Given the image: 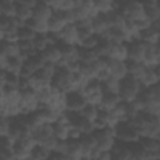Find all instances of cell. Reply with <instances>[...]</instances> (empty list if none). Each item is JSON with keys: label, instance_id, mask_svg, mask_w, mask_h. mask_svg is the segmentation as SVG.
I'll use <instances>...</instances> for the list:
<instances>
[{"label": "cell", "instance_id": "6da1fadb", "mask_svg": "<svg viewBox=\"0 0 160 160\" xmlns=\"http://www.w3.org/2000/svg\"><path fill=\"white\" fill-rule=\"evenodd\" d=\"M141 88L142 85L138 78H135L131 74H126L122 79H120L118 92L122 101H131L136 98Z\"/></svg>", "mask_w": 160, "mask_h": 160}, {"label": "cell", "instance_id": "7a4b0ae2", "mask_svg": "<svg viewBox=\"0 0 160 160\" xmlns=\"http://www.w3.org/2000/svg\"><path fill=\"white\" fill-rule=\"evenodd\" d=\"M92 134L96 141V149H99L100 151H111L112 146L116 142L115 126L108 125L101 129H95Z\"/></svg>", "mask_w": 160, "mask_h": 160}, {"label": "cell", "instance_id": "3957f363", "mask_svg": "<svg viewBox=\"0 0 160 160\" xmlns=\"http://www.w3.org/2000/svg\"><path fill=\"white\" fill-rule=\"evenodd\" d=\"M115 134H116V140L122 141V142H135L140 139L139 132L129 122V120H121L115 125Z\"/></svg>", "mask_w": 160, "mask_h": 160}, {"label": "cell", "instance_id": "277c9868", "mask_svg": "<svg viewBox=\"0 0 160 160\" xmlns=\"http://www.w3.org/2000/svg\"><path fill=\"white\" fill-rule=\"evenodd\" d=\"M86 102L85 95L79 89L65 92V106L68 111H80Z\"/></svg>", "mask_w": 160, "mask_h": 160}, {"label": "cell", "instance_id": "5b68a950", "mask_svg": "<svg viewBox=\"0 0 160 160\" xmlns=\"http://www.w3.org/2000/svg\"><path fill=\"white\" fill-rule=\"evenodd\" d=\"M124 18L130 19V20H140L144 19V5L139 0H129L121 9H118Z\"/></svg>", "mask_w": 160, "mask_h": 160}, {"label": "cell", "instance_id": "8992f818", "mask_svg": "<svg viewBox=\"0 0 160 160\" xmlns=\"http://www.w3.org/2000/svg\"><path fill=\"white\" fill-rule=\"evenodd\" d=\"M126 46H128V59L141 62L144 61L145 48H146L145 42H142L138 36H134L126 42Z\"/></svg>", "mask_w": 160, "mask_h": 160}, {"label": "cell", "instance_id": "52a82bcc", "mask_svg": "<svg viewBox=\"0 0 160 160\" xmlns=\"http://www.w3.org/2000/svg\"><path fill=\"white\" fill-rule=\"evenodd\" d=\"M91 26L95 34L98 35H104L106 34L108 29L110 28V21L108 18V12L98 11L95 15L91 16Z\"/></svg>", "mask_w": 160, "mask_h": 160}, {"label": "cell", "instance_id": "ba28073f", "mask_svg": "<svg viewBox=\"0 0 160 160\" xmlns=\"http://www.w3.org/2000/svg\"><path fill=\"white\" fill-rule=\"evenodd\" d=\"M64 152L68 159H72V160L84 159V154H82V149H81V144H80L79 139L68 138L65 140Z\"/></svg>", "mask_w": 160, "mask_h": 160}, {"label": "cell", "instance_id": "9c48e42d", "mask_svg": "<svg viewBox=\"0 0 160 160\" xmlns=\"http://www.w3.org/2000/svg\"><path fill=\"white\" fill-rule=\"evenodd\" d=\"M58 35L61 41H65L68 44H74V45L79 44V35H78V29L75 22H68L58 32Z\"/></svg>", "mask_w": 160, "mask_h": 160}, {"label": "cell", "instance_id": "30bf717a", "mask_svg": "<svg viewBox=\"0 0 160 160\" xmlns=\"http://www.w3.org/2000/svg\"><path fill=\"white\" fill-rule=\"evenodd\" d=\"M111 159H115V160H130V159H132L130 144L116 140L115 145L111 149Z\"/></svg>", "mask_w": 160, "mask_h": 160}, {"label": "cell", "instance_id": "8fae6325", "mask_svg": "<svg viewBox=\"0 0 160 160\" xmlns=\"http://www.w3.org/2000/svg\"><path fill=\"white\" fill-rule=\"evenodd\" d=\"M106 35L111 39L112 42H128L131 36L124 28V25H112L108 29Z\"/></svg>", "mask_w": 160, "mask_h": 160}, {"label": "cell", "instance_id": "7c38bea8", "mask_svg": "<svg viewBox=\"0 0 160 160\" xmlns=\"http://www.w3.org/2000/svg\"><path fill=\"white\" fill-rule=\"evenodd\" d=\"M142 62L148 66H156L160 62V49L156 44H146Z\"/></svg>", "mask_w": 160, "mask_h": 160}, {"label": "cell", "instance_id": "4fadbf2b", "mask_svg": "<svg viewBox=\"0 0 160 160\" xmlns=\"http://www.w3.org/2000/svg\"><path fill=\"white\" fill-rule=\"evenodd\" d=\"M109 70H110V74L111 76L116 78V79H122L126 74H128V68H126V62L122 61V60H115V59H111L109 58L108 60V66H106Z\"/></svg>", "mask_w": 160, "mask_h": 160}, {"label": "cell", "instance_id": "5bb4252c", "mask_svg": "<svg viewBox=\"0 0 160 160\" xmlns=\"http://www.w3.org/2000/svg\"><path fill=\"white\" fill-rule=\"evenodd\" d=\"M40 54L45 62H50V64H55V65L62 59V54H61L60 49L58 48V45H55V44L48 45Z\"/></svg>", "mask_w": 160, "mask_h": 160}, {"label": "cell", "instance_id": "9a60e30c", "mask_svg": "<svg viewBox=\"0 0 160 160\" xmlns=\"http://www.w3.org/2000/svg\"><path fill=\"white\" fill-rule=\"evenodd\" d=\"M139 80H140L141 85L145 86V88H151V86H154L155 84H158L160 81L159 76L155 71V68L154 66H148V65H145V69H144Z\"/></svg>", "mask_w": 160, "mask_h": 160}, {"label": "cell", "instance_id": "2e32d148", "mask_svg": "<svg viewBox=\"0 0 160 160\" xmlns=\"http://www.w3.org/2000/svg\"><path fill=\"white\" fill-rule=\"evenodd\" d=\"M52 12H54V9L51 6H49L46 2H44L42 0H39L38 4L32 8V16L36 19H40V20L48 21L51 18Z\"/></svg>", "mask_w": 160, "mask_h": 160}, {"label": "cell", "instance_id": "e0dca14e", "mask_svg": "<svg viewBox=\"0 0 160 160\" xmlns=\"http://www.w3.org/2000/svg\"><path fill=\"white\" fill-rule=\"evenodd\" d=\"M120 101H121V99H120V95L118 91H104L99 108H102L106 110H112Z\"/></svg>", "mask_w": 160, "mask_h": 160}, {"label": "cell", "instance_id": "ac0fdd59", "mask_svg": "<svg viewBox=\"0 0 160 160\" xmlns=\"http://www.w3.org/2000/svg\"><path fill=\"white\" fill-rule=\"evenodd\" d=\"M109 58L115 60H128V46L126 42H112L109 52L106 54Z\"/></svg>", "mask_w": 160, "mask_h": 160}, {"label": "cell", "instance_id": "d6986e66", "mask_svg": "<svg viewBox=\"0 0 160 160\" xmlns=\"http://www.w3.org/2000/svg\"><path fill=\"white\" fill-rule=\"evenodd\" d=\"M80 144H81V149H82V154H84V159H89V155L91 154V151L96 148V141L94 138V134H82L80 138Z\"/></svg>", "mask_w": 160, "mask_h": 160}, {"label": "cell", "instance_id": "ffe728a7", "mask_svg": "<svg viewBox=\"0 0 160 160\" xmlns=\"http://www.w3.org/2000/svg\"><path fill=\"white\" fill-rule=\"evenodd\" d=\"M0 55L4 56H14L20 55V48L18 41H8V40H0Z\"/></svg>", "mask_w": 160, "mask_h": 160}, {"label": "cell", "instance_id": "44dd1931", "mask_svg": "<svg viewBox=\"0 0 160 160\" xmlns=\"http://www.w3.org/2000/svg\"><path fill=\"white\" fill-rule=\"evenodd\" d=\"M136 36L145 44H156L158 40H159V35L151 25L149 28L144 29V30H140Z\"/></svg>", "mask_w": 160, "mask_h": 160}, {"label": "cell", "instance_id": "7402d4cb", "mask_svg": "<svg viewBox=\"0 0 160 160\" xmlns=\"http://www.w3.org/2000/svg\"><path fill=\"white\" fill-rule=\"evenodd\" d=\"M15 2H16V1H15ZM31 16H32V9H31V8L16 2V5H15V14H14V18H16L20 22L24 24V22L28 21Z\"/></svg>", "mask_w": 160, "mask_h": 160}, {"label": "cell", "instance_id": "603a6c76", "mask_svg": "<svg viewBox=\"0 0 160 160\" xmlns=\"http://www.w3.org/2000/svg\"><path fill=\"white\" fill-rule=\"evenodd\" d=\"M49 156H50V150L39 142H36L30 151V160H45L49 159Z\"/></svg>", "mask_w": 160, "mask_h": 160}, {"label": "cell", "instance_id": "cb8c5ba5", "mask_svg": "<svg viewBox=\"0 0 160 160\" xmlns=\"http://www.w3.org/2000/svg\"><path fill=\"white\" fill-rule=\"evenodd\" d=\"M20 81V74L9 71V70H1V85H12L19 88Z\"/></svg>", "mask_w": 160, "mask_h": 160}, {"label": "cell", "instance_id": "d4e9b609", "mask_svg": "<svg viewBox=\"0 0 160 160\" xmlns=\"http://www.w3.org/2000/svg\"><path fill=\"white\" fill-rule=\"evenodd\" d=\"M24 24H26L28 26H30L35 32H48V31H49L48 21L36 19V18H34V16H31V18H30L28 21H25Z\"/></svg>", "mask_w": 160, "mask_h": 160}, {"label": "cell", "instance_id": "484cf974", "mask_svg": "<svg viewBox=\"0 0 160 160\" xmlns=\"http://www.w3.org/2000/svg\"><path fill=\"white\" fill-rule=\"evenodd\" d=\"M32 44H34L35 50L38 52H41L48 45H50L48 32H36L35 38L32 39Z\"/></svg>", "mask_w": 160, "mask_h": 160}, {"label": "cell", "instance_id": "4316f807", "mask_svg": "<svg viewBox=\"0 0 160 160\" xmlns=\"http://www.w3.org/2000/svg\"><path fill=\"white\" fill-rule=\"evenodd\" d=\"M78 48H79V59L81 61H92V60H95L100 56L96 49L82 48V46H79V45H78Z\"/></svg>", "mask_w": 160, "mask_h": 160}, {"label": "cell", "instance_id": "83f0119b", "mask_svg": "<svg viewBox=\"0 0 160 160\" xmlns=\"http://www.w3.org/2000/svg\"><path fill=\"white\" fill-rule=\"evenodd\" d=\"M80 112H81V115H82L84 118H86L88 120L94 121V120L96 119L98 114H99V106H98V105H94V104H90V102H86V104L82 106V109L80 110Z\"/></svg>", "mask_w": 160, "mask_h": 160}, {"label": "cell", "instance_id": "f1b7e54d", "mask_svg": "<svg viewBox=\"0 0 160 160\" xmlns=\"http://www.w3.org/2000/svg\"><path fill=\"white\" fill-rule=\"evenodd\" d=\"M15 0H0V12L4 16H14L15 14Z\"/></svg>", "mask_w": 160, "mask_h": 160}, {"label": "cell", "instance_id": "f546056e", "mask_svg": "<svg viewBox=\"0 0 160 160\" xmlns=\"http://www.w3.org/2000/svg\"><path fill=\"white\" fill-rule=\"evenodd\" d=\"M35 35H36V32L26 24L20 25L18 29V40H32L35 38Z\"/></svg>", "mask_w": 160, "mask_h": 160}, {"label": "cell", "instance_id": "4dcf8cb0", "mask_svg": "<svg viewBox=\"0 0 160 160\" xmlns=\"http://www.w3.org/2000/svg\"><path fill=\"white\" fill-rule=\"evenodd\" d=\"M144 15H145L146 20H149L150 22H154L155 20H158L160 18V11L155 6V4L154 5H146V6H144Z\"/></svg>", "mask_w": 160, "mask_h": 160}, {"label": "cell", "instance_id": "1f68e13d", "mask_svg": "<svg viewBox=\"0 0 160 160\" xmlns=\"http://www.w3.org/2000/svg\"><path fill=\"white\" fill-rule=\"evenodd\" d=\"M98 42H99V35L98 34H92L82 40L79 41V46H82V48H90V49H95L98 46Z\"/></svg>", "mask_w": 160, "mask_h": 160}, {"label": "cell", "instance_id": "d6a6232c", "mask_svg": "<svg viewBox=\"0 0 160 160\" xmlns=\"http://www.w3.org/2000/svg\"><path fill=\"white\" fill-rule=\"evenodd\" d=\"M95 5H96V10L98 11H110L112 9H115L114 6V0H94Z\"/></svg>", "mask_w": 160, "mask_h": 160}, {"label": "cell", "instance_id": "836d02e7", "mask_svg": "<svg viewBox=\"0 0 160 160\" xmlns=\"http://www.w3.org/2000/svg\"><path fill=\"white\" fill-rule=\"evenodd\" d=\"M149 89H150V94H151L152 105L160 109V81Z\"/></svg>", "mask_w": 160, "mask_h": 160}, {"label": "cell", "instance_id": "e575fe53", "mask_svg": "<svg viewBox=\"0 0 160 160\" xmlns=\"http://www.w3.org/2000/svg\"><path fill=\"white\" fill-rule=\"evenodd\" d=\"M11 129V118L1 116L0 120V135H8Z\"/></svg>", "mask_w": 160, "mask_h": 160}, {"label": "cell", "instance_id": "d590c367", "mask_svg": "<svg viewBox=\"0 0 160 160\" xmlns=\"http://www.w3.org/2000/svg\"><path fill=\"white\" fill-rule=\"evenodd\" d=\"M0 159L1 160H15V154L12 148L0 146Z\"/></svg>", "mask_w": 160, "mask_h": 160}, {"label": "cell", "instance_id": "8d00e7d4", "mask_svg": "<svg viewBox=\"0 0 160 160\" xmlns=\"http://www.w3.org/2000/svg\"><path fill=\"white\" fill-rule=\"evenodd\" d=\"M42 1L46 2L49 6H51L54 10H60L65 0H42Z\"/></svg>", "mask_w": 160, "mask_h": 160}, {"label": "cell", "instance_id": "74e56055", "mask_svg": "<svg viewBox=\"0 0 160 160\" xmlns=\"http://www.w3.org/2000/svg\"><path fill=\"white\" fill-rule=\"evenodd\" d=\"M15 1L19 2V4H21V5H25V6H29V8L32 9L38 4L39 0H15Z\"/></svg>", "mask_w": 160, "mask_h": 160}, {"label": "cell", "instance_id": "f35d334b", "mask_svg": "<svg viewBox=\"0 0 160 160\" xmlns=\"http://www.w3.org/2000/svg\"><path fill=\"white\" fill-rule=\"evenodd\" d=\"M151 26L155 29V31L158 32V35H159V38H160V18H159L158 20H155L154 22H151Z\"/></svg>", "mask_w": 160, "mask_h": 160}, {"label": "cell", "instance_id": "ab89813d", "mask_svg": "<svg viewBox=\"0 0 160 160\" xmlns=\"http://www.w3.org/2000/svg\"><path fill=\"white\" fill-rule=\"evenodd\" d=\"M155 68V71H156V74H158V76H159V80H160V62L156 65V66H154Z\"/></svg>", "mask_w": 160, "mask_h": 160}, {"label": "cell", "instance_id": "60d3db41", "mask_svg": "<svg viewBox=\"0 0 160 160\" xmlns=\"http://www.w3.org/2000/svg\"><path fill=\"white\" fill-rule=\"evenodd\" d=\"M155 6H156L158 10L160 11V0H155Z\"/></svg>", "mask_w": 160, "mask_h": 160}]
</instances>
